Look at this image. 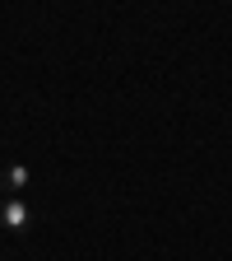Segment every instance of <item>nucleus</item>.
Returning <instances> with one entry per match:
<instances>
[{
    "instance_id": "f257e3e1",
    "label": "nucleus",
    "mask_w": 232,
    "mask_h": 261,
    "mask_svg": "<svg viewBox=\"0 0 232 261\" xmlns=\"http://www.w3.org/2000/svg\"><path fill=\"white\" fill-rule=\"evenodd\" d=\"M0 224H5L10 233H23V228L32 224V210H28L23 201H19V196H10V201L0 205Z\"/></svg>"
},
{
    "instance_id": "f03ea898",
    "label": "nucleus",
    "mask_w": 232,
    "mask_h": 261,
    "mask_svg": "<svg viewBox=\"0 0 232 261\" xmlns=\"http://www.w3.org/2000/svg\"><path fill=\"white\" fill-rule=\"evenodd\" d=\"M0 182H5V191H10V196H19V191H23L28 182H32V173L23 168V163H10V168L0 173Z\"/></svg>"
}]
</instances>
